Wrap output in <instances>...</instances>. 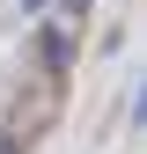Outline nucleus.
<instances>
[{
    "label": "nucleus",
    "instance_id": "nucleus-1",
    "mask_svg": "<svg viewBox=\"0 0 147 154\" xmlns=\"http://www.w3.org/2000/svg\"><path fill=\"white\" fill-rule=\"evenodd\" d=\"M59 8H66V15H88V0H59Z\"/></svg>",
    "mask_w": 147,
    "mask_h": 154
},
{
    "label": "nucleus",
    "instance_id": "nucleus-2",
    "mask_svg": "<svg viewBox=\"0 0 147 154\" xmlns=\"http://www.w3.org/2000/svg\"><path fill=\"white\" fill-rule=\"evenodd\" d=\"M0 154H15V140H8V132H0Z\"/></svg>",
    "mask_w": 147,
    "mask_h": 154
},
{
    "label": "nucleus",
    "instance_id": "nucleus-3",
    "mask_svg": "<svg viewBox=\"0 0 147 154\" xmlns=\"http://www.w3.org/2000/svg\"><path fill=\"white\" fill-rule=\"evenodd\" d=\"M22 8H30V15H37V8H44V0H22Z\"/></svg>",
    "mask_w": 147,
    "mask_h": 154
}]
</instances>
